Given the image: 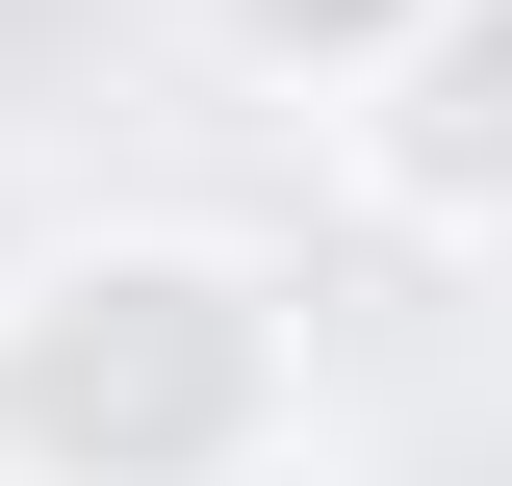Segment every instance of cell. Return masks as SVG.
Here are the masks:
<instances>
[{"label":"cell","mask_w":512,"mask_h":486,"mask_svg":"<svg viewBox=\"0 0 512 486\" xmlns=\"http://www.w3.org/2000/svg\"><path fill=\"white\" fill-rule=\"evenodd\" d=\"M282 282L205 231H103L0 307V461L26 486H256L282 461Z\"/></svg>","instance_id":"obj_1"},{"label":"cell","mask_w":512,"mask_h":486,"mask_svg":"<svg viewBox=\"0 0 512 486\" xmlns=\"http://www.w3.org/2000/svg\"><path fill=\"white\" fill-rule=\"evenodd\" d=\"M487 77H512V52H487V0H436V26L384 52V103H359V128H384V180L436 205V231L487 205Z\"/></svg>","instance_id":"obj_2"},{"label":"cell","mask_w":512,"mask_h":486,"mask_svg":"<svg viewBox=\"0 0 512 486\" xmlns=\"http://www.w3.org/2000/svg\"><path fill=\"white\" fill-rule=\"evenodd\" d=\"M205 26H231L256 77H384L410 26H436V0H205Z\"/></svg>","instance_id":"obj_3"}]
</instances>
